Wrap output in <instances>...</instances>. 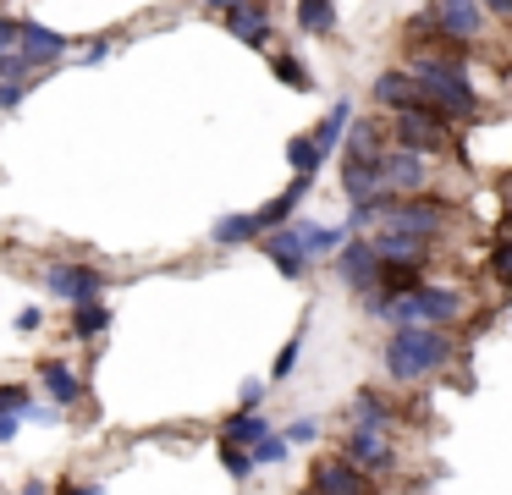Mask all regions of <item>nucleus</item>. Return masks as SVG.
<instances>
[{
  "instance_id": "1",
  "label": "nucleus",
  "mask_w": 512,
  "mask_h": 495,
  "mask_svg": "<svg viewBox=\"0 0 512 495\" xmlns=\"http://www.w3.org/2000/svg\"><path fill=\"white\" fill-rule=\"evenodd\" d=\"M452 358H457V341L441 325H397L380 341V369H386L391 385H424L441 369H452Z\"/></svg>"
},
{
  "instance_id": "2",
  "label": "nucleus",
  "mask_w": 512,
  "mask_h": 495,
  "mask_svg": "<svg viewBox=\"0 0 512 495\" xmlns=\"http://www.w3.org/2000/svg\"><path fill=\"white\" fill-rule=\"evenodd\" d=\"M364 314L369 319H380V325H441V330H452L457 319L468 314V297L457 292V286H441V281H424L419 292H408V297H364Z\"/></svg>"
},
{
  "instance_id": "3",
  "label": "nucleus",
  "mask_w": 512,
  "mask_h": 495,
  "mask_svg": "<svg viewBox=\"0 0 512 495\" xmlns=\"http://www.w3.org/2000/svg\"><path fill=\"white\" fill-rule=\"evenodd\" d=\"M408 72L424 83V94L446 110L452 121L479 116V88L468 83V55H408Z\"/></svg>"
},
{
  "instance_id": "4",
  "label": "nucleus",
  "mask_w": 512,
  "mask_h": 495,
  "mask_svg": "<svg viewBox=\"0 0 512 495\" xmlns=\"http://www.w3.org/2000/svg\"><path fill=\"white\" fill-rule=\"evenodd\" d=\"M446 215H452V204L441 193H413V198H391L369 231H408V237L435 242L446 231Z\"/></svg>"
},
{
  "instance_id": "5",
  "label": "nucleus",
  "mask_w": 512,
  "mask_h": 495,
  "mask_svg": "<svg viewBox=\"0 0 512 495\" xmlns=\"http://www.w3.org/2000/svg\"><path fill=\"white\" fill-rule=\"evenodd\" d=\"M391 143L435 160V154L452 149V121L441 110H402V116H391Z\"/></svg>"
},
{
  "instance_id": "6",
  "label": "nucleus",
  "mask_w": 512,
  "mask_h": 495,
  "mask_svg": "<svg viewBox=\"0 0 512 495\" xmlns=\"http://www.w3.org/2000/svg\"><path fill=\"white\" fill-rule=\"evenodd\" d=\"M336 457H347L358 473H369V479H391V473L402 468V451L386 429H347Z\"/></svg>"
},
{
  "instance_id": "7",
  "label": "nucleus",
  "mask_w": 512,
  "mask_h": 495,
  "mask_svg": "<svg viewBox=\"0 0 512 495\" xmlns=\"http://www.w3.org/2000/svg\"><path fill=\"white\" fill-rule=\"evenodd\" d=\"M369 94H375V105L391 110V116H402V110H441L430 94H424V83L408 72V66H386V72H375ZM441 116H446V110H441ZM446 121H452V116H446Z\"/></svg>"
},
{
  "instance_id": "8",
  "label": "nucleus",
  "mask_w": 512,
  "mask_h": 495,
  "mask_svg": "<svg viewBox=\"0 0 512 495\" xmlns=\"http://www.w3.org/2000/svg\"><path fill=\"white\" fill-rule=\"evenodd\" d=\"M331 264H336V281H342L358 303H364L369 292H380V270H386V264H380V253L369 237H347V248L336 253Z\"/></svg>"
},
{
  "instance_id": "9",
  "label": "nucleus",
  "mask_w": 512,
  "mask_h": 495,
  "mask_svg": "<svg viewBox=\"0 0 512 495\" xmlns=\"http://www.w3.org/2000/svg\"><path fill=\"white\" fill-rule=\"evenodd\" d=\"M105 270H94V264H72V259H61V264H50L45 270V292L50 297H61L67 308H78V303H100L105 297Z\"/></svg>"
},
{
  "instance_id": "10",
  "label": "nucleus",
  "mask_w": 512,
  "mask_h": 495,
  "mask_svg": "<svg viewBox=\"0 0 512 495\" xmlns=\"http://www.w3.org/2000/svg\"><path fill=\"white\" fill-rule=\"evenodd\" d=\"M430 17H435V28L452 44H463V50H474L490 28V11L479 6V0H430Z\"/></svg>"
},
{
  "instance_id": "11",
  "label": "nucleus",
  "mask_w": 512,
  "mask_h": 495,
  "mask_svg": "<svg viewBox=\"0 0 512 495\" xmlns=\"http://www.w3.org/2000/svg\"><path fill=\"white\" fill-rule=\"evenodd\" d=\"M309 484L320 495H380V479H369V473H358L347 457H314L309 468Z\"/></svg>"
},
{
  "instance_id": "12",
  "label": "nucleus",
  "mask_w": 512,
  "mask_h": 495,
  "mask_svg": "<svg viewBox=\"0 0 512 495\" xmlns=\"http://www.w3.org/2000/svg\"><path fill=\"white\" fill-rule=\"evenodd\" d=\"M17 50H23V61L34 66V72H56V66L67 61L72 39L56 33V28H45V22H34V17H23V39H17Z\"/></svg>"
},
{
  "instance_id": "13",
  "label": "nucleus",
  "mask_w": 512,
  "mask_h": 495,
  "mask_svg": "<svg viewBox=\"0 0 512 495\" xmlns=\"http://www.w3.org/2000/svg\"><path fill=\"white\" fill-rule=\"evenodd\" d=\"M259 253H265L270 264H276V275L281 281H309V253H303V242H298V231L292 226H281V231H265V237L254 242Z\"/></svg>"
},
{
  "instance_id": "14",
  "label": "nucleus",
  "mask_w": 512,
  "mask_h": 495,
  "mask_svg": "<svg viewBox=\"0 0 512 495\" xmlns=\"http://www.w3.org/2000/svg\"><path fill=\"white\" fill-rule=\"evenodd\" d=\"M34 380H39V391L50 396V402L67 413V407H83L89 402V385H83V374L72 369V363H61V358H45V363H34Z\"/></svg>"
},
{
  "instance_id": "15",
  "label": "nucleus",
  "mask_w": 512,
  "mask_h": 495,
  "mask_svg": "<svg viewBox=\"0 0 512 495\" xmlns=\"http://www.w3.org/2000/svg\"><path fill=\"white\" fill-rule=\"evenodd\" d=\"M226 33L232 39H243L248 50H270V33H276V17H270V6L265 0H248V6H237V11H226Z\"/></svg>"
},
{
  "instance_id": "16",
  "label": "nucleus",
  "mask_w": 512,
  "mask_h": 495,
  "mask_svg": "<svg viewBox=\"0 0 512 495\" xmlns=\"http://www.w3.org/2000/svg\"><path fill=\"white\" fill-rule=\"evenodd\" d=\"M391 149V121L386 116H358L342 143V160H386Z\"/></svg>"
},
{
  "instance_id": "17",
  "label": "nucleus",
  "mask_w": 512,
  "mask_h": 495,
  "mask_svg": "<svg viewBox=\"0 0 512 495\" xmlns=\"http://www.w3.org/2000/svg\"><path fill=\"white\" fill-rule=\"evenodd\" d=\"M424 182H430V160H424V154H413V149H391L386 154V187L397 198L424 193Z\"/></svg>"
},
{
  "instance_id": "18",
  "label": "nucleus",
  "mask_w": 512,
  "mask_h": 495,
  "mask_svg": "<svg viewBox=\"0 0 512 495\" xmlns=\"http://www.w3.org/2000/svg\"><path fill=\"white\" fill-rule=\"evenodd\" d=\"M369 242H375V253H380V264H430V248L435 242H424V237H408V231H369Z\"/></svg>"
},
{
  "instance_id": "19",
  "label": "nucleus",
  "mask_w": 512,
  "mask_h": 495,
  "mask_svg": "<svg viewBox=\"0 0 512 495\" xmlns=\"http://www.w3.org/2000/svg\"><path fill=\"white\" fill-rule=\"evenodd\" d=\"M309 187H314V176H292L287 193H276L270 204H259V209H254L259 231H281V226H292V215H298V204L309 198Z\"/></svg>"
},
{
  "instance_id": "20",
  "label": "nucleus",
  "mask_w": 512,
  "mask_h": 495,
  "mask_svg": "<svg viewBox=\"0 0 512 495\" xmlns=\"http://www.w3.org/2000/svg\"><path fill=\"white\" fill-rule=\"evenodd\" d=\"M342 424H347V429H386V435H391V424H397V407H391L380 391H358L353 402H347Z\"/></svg>"
},
{
  "instance_id": "21",
  "label": "nucleus",
  "mask_w": 512,
  "mask_h": 495,
  "mask_svg": "<svg viewBox=\"0 0 512 495\" xmlns=\"http://www.w3.org/2000/svg\"><path fill=\"white\" fill-rule=\"evenodd\" d=\"M265 435H276V424H270L265 413H243V407L215 424V440H232V446H243V451H254Z\"/></svg>"
},
{
  "instance_id": "22",
  "label": "nucleus",
  "mask_w": 512,
  "mask_h": 495,
  "mask_svg": "<svg viewBox=\"0 0 512 495\" xmlns=\"http://www.w3.org/2000/svg\"><path fill=\"white\" fill-rule=\"evenodd\" d=\"M292 231H298L309 259H336V253L347 248V237H353L347 226H320V220H292Z\"/></svg>"
},
{
  "instance_id": "23",
  "label": "nucleus",
  "mask_w": 512,
  "mask_h": 495,
  "mask_svg": "<svg viewBox=\"0 0 512 495\" xmlns=\"http://www.w3.org/2000/svg\"><path fill=\"white\" fill-rule=\"evenodd\" d=\"M353 121H358V116H353V99H336V105L320 116V127H309V132H314V143H320V154H325V160H331V154L347 143V132H353Z\"/></svg>"
},
{
  "instance_id": "24",
  "label": "nucleus",
  "mask_w": 512,
  "mask_h": 495,
  "mask_svg": "<svg viewBox=\"0 0 512 495\" xmlns=\"http://www.w3.org/2000/svg\"><path fill=\"white\" fill-rule=\"evenodd\" d=\"M265 231H259V220H254V209H232V215H221L210 226V242L215 248H243V242H259Z\"/></svg>"
},
{
  "instance_id": "25",
  "label": "nucleus",
  "mask_w": 512,
  "mask_h": 495,
  "mask_svg": "<svg viewBox=\"0 0 512 495\" xmlns=\"http://www.w3.org/2000/svg\"><path fill=\"white\" fill-rule=\"evenodd\" d=\"M292 22H298L309 39H331V33H336V0H298Z\"/></svg>"
},
{
  "instance_id": "26",
  "label": "nucleus",
  "mask_w": 512,
  "mask_h": 495,
  "mask_svg": "<svg viewBox=\"0 0 512 495\" xmlns=\"http://www.w3.org/2000/svg\"><path fill=\"white\" fill-rule=\"evenodd\" d=\"M105 325H111V308H105V303H78V308H72L67 336H72V341H100Z\"/></svg>"
},
{
  "instance_id": "27",
  "label": "nucleus",
  "mask_w": 512,
  "mask_h": 495,
  "mask_svg": "<svg viewBox=\"0 0 512 495\" xmlns=\"http://www.w3.org/2000/svg\"><path fill=\"white\" fill-rule=\"evenodd\" d=\"M287 165H292V176H320L325 154H320V143H314V132H292V143H287Z\"/></svg>"
},
{
  "instance_id": "28",
  "label": "nucleus",
  "mask_w": 512,
  "mask_h": 495,
  "mask_svg": "<svg viewBox=\"0 0 512 495\" xmlns=\"http://www.w3.org/2000/svg\"><path fill=\"white\" fill-rule=\"evenodd\" d=\"M270 72H276V83L298 88V94H309V88H314L309 66H303V61H298V55H292V50H270Z\"/></svg>"
},
{
  "instance_id": "29",
  "label": "nucleus",
  "mask_w": 512,
  "mask_h": 495,
  "mask_svg": "<svg viewBox=\"0 0 512 495\" xmlns=\"http://www.w3.org/2000/svg\"><path fill=\"white\" fill-rule=\"evenodd\" d=\"M303 341H309V319H303V325L292 330V341H287V347L276 352V369H270V380H276V385L298 374V363H303Z\"/></svg>"
},
{
  "instance_id": "30",
  "label": "nucleus",
  "mask_w": 512,
  "mask_h": 495,
  "mask_svg": "<svg viewBox=\"0 0 512 495\" xmlns=\"http://www.w3.org/2000/svg\"><path fill=\"white\" fill-rule=\"evenodd\" d=\"M215 457H221V468L226 473H232V479L237 484H248V479H254V451H243V446H232V440H215Z\"/></svg>"
},
{
  "instance_id": "31",
  "label": "nucleus",
  "mask_w": 512,
  "mask_h": 495,
  "mask_svg": "<svg viewBox=\"0 0 512 495\" xmlns=\"http://www.w3.org/2000/svg\"><path fill=\"white\" fill-rule=\"evenodd\" d=\"M287 457H292V440L281 435V429H276V435H265V440L254 446V468H281Z\"/></svg>"
},
{
  "instance_id": "32",
  "label": "nucleus",
  "mask_w": 512,
  "mask_h": 495,
  "mask_svg": "<svg viewBox=\"0 0 512 495\" xmlns=\"http://www.w3.org/2000/svg\"><path fill=\"white\" fill-rule=\"evenodd\" d=\"M39 77H45V72H28V77H6V83H0V110H17V105H23V99L34 94V83H39Z\"/></svg>"
},
{
  "instance_id": "33",
  "label": "nucleus",
  "mask_w": 512,
  "mask_h": 495,
  "mask_svg": "<svg viewBox=\"0 0 512 495\" xmlns=\"http://www.w3.org/2000/svg\"><path fill=\"white\" fill-rule=\"evenodd\" d=\"M490 275L501 281V292H512V237L496 242V253H490Z\"/></svg>"
},
{
  "instance_id": "34",
  "label": "nucleus",
  "mask_w": 512,
  "mask_h": 495,
  "mask_svg": "<svg viewBox=\"0 0 512 495\" xmlns=\"http://www.w3.org/2000/svg\"><path fill=\"white\" fill-rule=\"evenodd\" d=\"M12 330H17V336H34V330H45V308H39V303H28V308H17V319H12Z\"/></svg>"
},
{
  "instance_id": "35",
  "label": "nucleus",
  "mask_w": 512,
  "mask_h": 495,
  "mask_svg": "<svg viewBox=\"0 0 512 495\" xmlns=\"http://www.w3.org/2000/svg\"><path fill=\"white\" fill-rule=\"evenodd\" d=\"M281 435H287L292 446H309V440H320V418H298V424H287Z\"/></svg>"
},
{
  "instance_id": "36",
  "label": "nucleus",
  "mask_w": 512,
  "mask_h": 495,
  "mask_svg": "<svg viewBox=\"0 0 512 495\" xmlns=\"http://www.w3.org/2000/svg\"><path fill=\"white\" fill-rule=\"evenodd\" d=\"M17 39H23V17H6V11H0V55L17 50Z\"/></svg>"
},
{
  "instance_id": "37",
  "label": "nucleus",
  "mask_w": 512,
  "mask_h": 495,
  "mask_svg": "<svg viewBox=\"0 0 512 495\" xmlns=\"http://www.w3.org/2000/svg\"><path fill=\"white\" fill-rule=\"evenodd\" d=\"M111 50H116V39H111V33H100V39H94L89 50H83V66H100V61H111Z\"/></svg>"
},
{
  "instance_id": "38",
  "label": "nucleus",
  "mask_w": 512,
  "mask_h": 495,
  "mask_svg": "<svg viewBox=\"0 0 512 495\" xmlns=\"http://www.w3.org/2000/svg\"><path fill=\"white\" fill-rule=\"evenodd\" d=\"M237 402H243V413H259V402H265V380H243Z\"/></svg>"
},
{
  "instance_id": "39",
  "label": "nucleus",
  "mask_w": 512,
  "mask_h": 495,
  "mask_svg": "<svg viewBox=\"0 0 512 495\" xmlns=\"http://www.w3.org/2000/svg\"><path fill=\"white\" fill-rule=\"evenodd\" d=\"M56 495H105V484H94V479H61Z\"/></svg>"
},
{
  "instance_id": "40",
  "label": "nucleus",
  "mask_w": 512,
  "mask_h": 495,
  "mask_svg": "<svg viewBox=\"0 0 512 495\" xmlns=\"http://www.w3.org/2000/svg\"><path fill=\"white\" fill-rule=\"evenodd\" d=\"M23 424H28L23 413H0V446H12V440H17V429H23Z\"/></svg>"
},
{
  "instance_id": "41",
  "label": "nucleus",
  "mask_w": 512,
  "mask_h": 495,
  "mask_svg": "<svg viewBox=\"0 0 512 495\" xmlns=\"http://www.w3.org/2000/svg\"><path fill=\"white\" fill-rule=\"evenodd\" d=\"M28 418H34V424H61V407L56 402H34V407H28Z\"/></svg>"
},
{
  "instance_id": "42",
  "label": "nucleus",
  "mask_w": 512,
  "mask_h": 495,
  "mask_svg": "<svg viewBox=\"0 0 512 495\" xmlns=\"http://www.w3.org/2000/svg\"><path fill=\"white\" fill-rule=\"evenodd\" d=\"M479 6H485L496 22H512V0H479Z\"/></svg>"
},
{
  "instance_id": "43",
  "label": "nucleus",
  "mask_w": 512,
  "mask_h": 495,
  "mask_svg": "<svg viewBox=\"0 0 512 495\" xmlns=\"http://www.w3.org/2000/svg\"><path fill=\"white\" fill-rule=\"evenodd\" d=\"M204 6H210V11H221V17H226V11H237V6H248V0H204Z\"/></svg>"
},
{
  "instance_id": "44",
  "label": "nucleus",
  "mask_w": 512,
  "mask_h": 495,
  "mask_svg": "<svg viewBox=\"0 0 512 495\" xmlns=\"http://www.w3.org/2000/svg\"><path fill=\"white\" fill-rule=\"evenodd\" d=\"M23 495H56V490H50L45 479H28V484H23Z\"/></svg>"
},
{
  "instance_id": "45",
  "label": "nucleus",
  "mask_w": 512,
  "mask_h": 495,
  "mask_svg": "<svg viewBox=\"0 0 512 495\" xmlns=\"http://www.w3.org/2000/svg\"><path fill=\"white\" fill-rule=\"evenodd\" d=\"M292 495H320V490H314V484H298V490H292Z\"/></svg>"
}]
</instances>
